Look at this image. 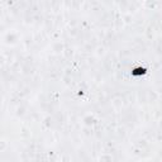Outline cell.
I'll return each mask as SVG.
<instances>
[{"instance_id": "obj_1", "label": "cell", "mask_w": 162, "mask_h": 162, "mask_svg": "<svg viewBox=\"0 0 162 162\" xmlns=\"http://www.w3.org/2000/svg\"><path fill=\"white\" fill-rule=\"evenodd\" d=\"M146 71H147V69L141 66V67H136V69L132 70V75L133 76H142V75L146 74Z\"/></svg>"}]
</instances>
